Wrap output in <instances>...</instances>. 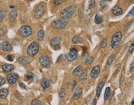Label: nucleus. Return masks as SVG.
<instances>
[{
    "mask_svg": "<svg viewBox=\"0 0 134 105\" xmlns=\"http://www.w3.org/2000/svg\"><path fill=\"white\" fill-rule=\"evenodd\" d=\"M76 8H77L76 6L75 5H71L69 7H66L65 9H63L60 12L61 18L66 19L71 18L76 11Z\"/></svg>",
    "mask_w": 134,
    "mask_h": 105,
    "instance_id": "obj_1",
    "label": "nucleus"
},
{
    "mask_svg": "<svg viewBox=\"0 0 134 105\" xmlns=\"http://www.w3.org/2000/svg\"><path fill=\"white\" fill-rule=\"evenodd\" d=\"M68 20L64 18H60V19H56L53 21L51 24V26L54 29H62L65 28L68 24Z\"/></svg>",
    "mask_w": 134,
    "mask_h": 105,
    "instance_id": "obj_2",
    "label": "nucleus"
},
{
    "mask_svg": "<svg viewBox=\"0 0 134 105\" xmlns=\"http://www.w3.org/2000/svg\"><path fill=\"white\" fill-rule=\"evenodd\" d=\"M39 50V45L36 42H32L28 46L27 49V54L30 57H34L38 53Z\"/></svg>",
    "mask_w": 134,
    "mask_h": 105,
    "instance_id": "obj_3",
    "label": "nucleus"
},
{
    "mask_svg": "<svg viewBox=\"0 0 134 105\" xmlns=\"http://www.w3.org/2000/svg\"><path fill=\"white\" fill-rule=\"evenodd\" d=\"M122 38V34L121 32H117L114 35L111 41V47L113 49L117 48Z\"/></svg>",
    "mask_w": 134,
    "mask_h": 105,
    "instance_id": "obj_4",
    "label": "nucleus"
},
{
    "mask_svg": "<svg viewBox=\"0 0 134 105\" xmlns=\"http://www.w3.org/2000/svg\"><path fill=\"white\" fill-rule=\"evenodd\" d=\"M18 33L23 37H28L32 34V29L29 26H24L19 29Z\"/></svg>",
    "mask_w": 134,
    "mask_h": 105,
    "instance_id": "obj_5",
    "label": "nucleus"
},
{
    "mask_svg": "<svg viewBox=\"0 0 134 105\" xmlns=\"http://www.w3.org/2000/svg\"><path fill=\"white\" fill-rule=\"evenodd\" d=\"M45 10V5L44 3H41L37 6L34 11V15L35 18L39 19L43 15Z\"/></svg>",
    "mask_w": 134,
    "mask_h": 105,
    "instance_id": "obj_6",
    "label": "nucleus"
},
{
    "mask_svg": "<svg viewBox=\"0 0 134 105\" xmlns=\"http://www.w3.org/2000/svg\"><path fill=\"white\" fill-rule=\"evenodd\" d=\"M78 56V50L75 47H72L70 49V53L66 55V58L68 61L73 62L77 59Z\"/></svg>",
    "mask_w": 134,
    "mask_h": 105,
    "instance_id": "obj_7",
    "label": "nucleus"
},
{
    "mask_svg": "<svg viewBox=\"0 0 134 105\" xmlns=\"http://www.w3.org/2000/svg\"><path fill=\"white\" fill-rule=\"evenodd\" d=\"M39 62L41 63V65L44 68H49L50 66V58L46 56H41L39 58Z\"/></svg>",
    "mask_w": 134,
    "mask_h": 105,
    "instance_id": "obj_8",
    "label": "nucleus"
},
{
    "mask_svg": "<svg viewBox=\"0 0 134 105\" xmlns=\"http://www.w3.org/2000/svg\"><path fill=\"white\" fill-rule=\"evenodd\" d=\"M18 79V75L16 73H9L7 75V80L10 85H13L17 82Z\"/></svg>",
    "mask_w": 134,
    "mask_h": 105,
    "instance_id": "obj_9",
    "label": "nucleus"
},
{
    "mask_svg": "<svg viewBox=\"0 0 134 105\" xmlns=\"http://www.w3.org/2000/svg\"><path fill=\"white\" fill-rule=\"evenodd\" d=\"M0 48L1 49L3 50L4 52H9L12 50V47L10 44L7 42V41H4L0 44Z\"/></svg>",
    "mask_w": 134,
    "mask_h": 105,
    "instance_id": "obj_10",
    "label": "nucleus"
},
{
    "mask_svg": "<svg viewBox=\"0 0 134 105\" xmlns=\"http://www.w3.org/2000/svg\"><path fill=\"white\" fill-rule=\"evenodd\" d=\"M100 73V68L99 66H95L94 67H93V69H92L91 72V77L93 79L96 78L98 77L99 74Z\"/></svg>",
    "mask_w": 134,
    "mask_h": 105,
    "instance_id": "obj_11",
    "label": "nucleus"
},
{
    "mask_svg": "<svg viewBox=\"0 0 134 105\" xmlns=\"http://www.w3.org/2000/svg\"><path fill=\"white\" fill-rule=\"evenodd\" d=\"M17 16V11L16 8H14L11 10V11L9 13V19L11 22H14L16 20V18Z\"/></svg>",
    "mask_w": 134,
    "mask_h": 105,
    "instance_id": "obj_12",
    "label": "nucleus"
},
{
    "mask_svg": "<svg viewBox=\"0 0 134 105\" xmlns=\"http://www.w3.org/2000/svg\"><path fill=\"white\" fill-rule=\"evenodd\" d=\"M2 69H3V72L5 73H7V72H10L14 70V66L11 64L5 63L2 66Z\"/></svg>",
    "mask_w": 134,
    "mask_h": 105,
    "instance_id": "obj_13",
    "label": "nucleus"
},
{
    "mask_svg": "<svg viewBox=\"0 0 134 105\" xmlns=\"http://www.w3.org/2000/svg\"><path fill=\"white\" fill-rule=\"evenodd\" d=\"M112 12L115 16H120L123 13L122 9L120 8L119 6L116 5V6H114L112 9Z\"/></svg>",
    "mask_w": 134,
    "mask_h": 105,
    "instance_id": "obj_14",
    "label": "nucleus"
},
{
    "mask_svg": "<svg viewBox=\"0 0 134 105\" xmlns=\"http://www.w3.org/2000/svg\"><path fill=\"white\" fill-rule=\"evenodd\" d=\"M82 91H83L82 88L80 87V86L77 88V89L75 90V91H74L73 95V97L74 99H78L79 96H81V93H82Z\"/></svg>",
    "mask_w": 134,
    "mask_h": 105,
    "instance_id": "obj_15",
    "label": "nucleus"
},
{
    "mask_svg": "<svg viewBox=\"0 0 134 105\" xmlns=\"http://www.w3.org/2000/svg\"><path fill=\"white\" fill-rule=\"evenodd\" d=\"M61 40H62V39H61V37H55V38L53 39L52 40V41H51V45H52V47H58V46L60 45V44Z\"/></svg>",
    "mask_w": 134,
    "mask_h": 105,
    "instance_id": "obj_16",
    "label": "nucleus"
},
{
    "mask_svg": "<svg viewBox=\"0 0 134 105\" xmlns=\"http://www.w3.org/2000/svg\"><path fill=\"white\" fill-rule=\"evenodd\" d=\"M83 72V69L81 66H78L77 68H75V70L73 72V74L75 76H79Z\"/></svg>",
    "mask_w": 134,
    "mask_h": 105,
    "instance_id": "obj_17",
    "label": "nucleus"
},
{
    "mask_svg": "<svg viewBox=\"0 0 134 105\" xmlns=\"http://www.w3.org/2000/svg\"><path fill=\"white\" fill-rule=\"evenodd\" d=\"M9 91L6 88H3V89L0 90V98L2 99H4L7 97L8 95Z\"/></svg>",
    "mask_w": 134,
    "mask_h": 105,
    "instance_id": "obj_18",
    "label": "nucleus"
},
{
    "mask_svg": "<svg viewBox=\"0 0 134 105\" xmlns=\"http://www.w3.org/2000/svg\"><path fill=\"white\" fill-rule=\"evenodd\" d=\"M18 61L21 64H28L30 63V61L29 60L28 58L25 56H21L19 58H18Z\"/></svg>",
    "mask_w": 134,
    "mask_h": 105,
    "instance_id": "obj_19",
    "label": "nucleus"
},
{
    "mask_svg": "<svg viewBox=\"0 0 134 105\" xmlns=\"http://www.w3.org/2000/svg\"><path fill=\"white\" fill-rule=\"evenodd\" d=\"M104 82H101V83H99L98 84V87H97V90H96V95L97 96H99L100 95H101V91L102 90V88L104 86Z\"/></svg>",
    "mask_w": 134,
    "mask_h": 105,
    "instance_id": "obj_20",
    "label": "nucleus"
},
{
    "mask_svg": "<svg viewBox=\"0 0 134 105\" xmlns=\"http://www.w3.org/2000/svg\"><path fill=\"white\" fill-rule=\"evenodd\" d=\"M94 22L97 24H99L103 22V17L99 14H97L95 16V19H94Z\"/></svg>",
    "mask_w": 134,
    "mask_h": 105,
    "instance_id": "obj_21",
    "label": "nucleus"
},
{
    "mask_svg": "<svg viewBox=\"0 0 134 105\" xmlns=\"http://www.w3.org/2000/svg\"><path fill=\"white\" fill-rule=\"evenodd\" d=\"M65 96H66V91L65 90V89L63 88H62V89L60 90L59 92V98L62 101H64L65 98Z\"/></svg>",
    "mask_w": 134,
    "mask_h": 105,
    "instance_id": "obj_22",
    "label": "nucleus"
},
{
    "mask_svg": "<svg viewBox=\"0 0 134 105\" xmlns=\"http://www.w3.org/2000/svg\"><path fill=\"white\" fill-rule=\"evenodd\" d=\"M44 35H45L44 31L41 29V30L39 31V32H38L37 33V39L39 40V41H43V38H44Z\"/></svg>",
    "mask_w": 134,
    "mask_h": 105,
    "instance_id": "obj_23",
    "label": "nucleus"
},
{
    "mask_svg": "<svg viewBox=\"0 0 134 105\" xmlns=\"http://www.w3.org/2000/svg\"><path fill=\"white\" fill-rule=\"evenodd\" d=\"M82 42L83 39L80 37L75 36L72 39V43H73V44H81V43H82Z\"/></svg>",
    "mask_w": 134,
    "mask_h": 105,
    "instance_id": "obj_24",
    "label": "nucleus"
},
{
    "mask_svg": "<svg viewBox=\"0 0 134 105\" xmlns=\"http://www.w3.org/2000/svg\"><path fill=\"white\" fill-rule=\"evenodd\" d=\"M41 85H42V88H43V89H47L49 86V81L45 78L43 79V80L41 81Z\"/></svg>",
    "mask_w": 134,
    "mask_h": 105,
    "instance_id": "obj_25",
    "label": "nucleus"
},
{
    "mask_svg": "<svg viewBox=\"0 0 134 105\" xmlns=\"http://www.w3.org/2000/svg\"><path fill=\"white\" fill-rule=\"evenodd\" d=\"M6 14H7V11L6 9H3L0 10V22H1L4 19V18H5Z\"/></svg>",
    "mask_w": 134,
    "mask_h": 105,
    "instance_id": "obj_26",
    "label": "nucleus"
},
{
    "mask_svg": "<svg viewBox=\"0 0 134 105\" xmlns=\"http://www.w3.org/2000/svg\"><path fill=\"white\" fill-rule=\"evenodd\" d=\"M115 56L114 55H111L108 58L107 60V62H106V65L107 66H110L111 64H112V63L114 61V60L115 59Z\"/></svg>",
    "mask_w": 134,
    "mask_h": 105,
    "instance_id": "obj_27",
    "label": "nucleus"
},
{
    "mask_svg": "<svg viewBox=\"0 0 134 105\" xmlns=\"http://www.w3.org/2000/svg\"><path fill=\"white\" fill-rule=\"evenodd\" d=\"M110 93H111V88L107 87L106 89L105 93H104V99L106 101L108 99L109 96L110 95Z\"/></svg>",
    "mask_w": 134,
    "mask_h": 105,
    "instance_id": "obj_28",
    "label": "nucleus"
},
{
    "mask_svg": "<svg viewBox=\"0 0 134 105\" xmlns=\"http://www.w3.org/2000/svg\"><path fill=\"white\" fill-rule=\"evenodd\" d=\"M79 77H80V80L81 82H84L86 80V78H87V73H86V71H84L81 73V74L79 75Z\"/></svg>",
    "mask_w": 134,
    "mask_h": 105,
    "instance_id": "obj_29",
    "label": "nucleus"
},
{
    "mask_svg": "<svg viewBox=\"0 0 134 105\" xmlns=\"http://www.w3.org/2000/svg\"><path fill=\"white\" fill-rule=\"evenodd\" d=\"M93 61V57L91 56H88L86 57L85 60V64L86 65H89L91 64V63Z\"/></svg>",
    "mask_w": 134,
    "mask_h": 105,
    "instance_id": "obj_30",
    "label": "nucleus"
},
{
    "mask_svg": "<svg viewBox=\"0 0 134 105\" xmlns=\"http://www.w3.org/2000/svg\"><path fill=\"white\" fill-rule=\"evenodd\" d=\"M65 1V0H54L53 1V5L55 6H57L60 5L61 4Z\"/></svg>",
    "mask_w": 134,
    "mask_h": 105,
    "instance_id": "obj_31",
    "label": "nucleus"
},
{
    "mask_svg": "<svg viewBox=\"0 0 134 105\" xmlns=\"http://www.w3.org/2000/svg\"><path fill=\"white\" fill-rule=\"evenodd\" d=\"M26 77L28 79H29V80H30V79L34 78V75L32 72H27V73L26 74Z\"/></svg>",
    "mask_w": 134,
    "mask_h": 105,
    "instance_id": "obj_32",
    "label": "nucleus"
},
{
    "mask_svg": "<svg viewBox=\"0 0 134 105\" xmlns=\"http://www.w3.org/2000/svg\"><path fill=\"white\" fill-rule=\"evenodd\" d=\"M42 105V103H41V101H39L36 99L32 100V102H31V105Z\"/></svg>",
    "mask_w": 134,
    "mask_h": 105,
    "instance_id": "obj_33",
    "label": "nucleus"
},
{
    "mask_svg": "<svg viewBox=\"0 0 134 105\" xmlns=\"http://www.w3.org/2000/svg\"><path fill=\"white\" fill-rule=\"evenodd\" d=\"M107 44V40L106 39H103L102 41H101V43H100V46H101L102 48H104L105 47H106Z\"/></svg>",
    "mask_w": 134,
    "mask_h": 105,
    "instance_id": "obj_34",
    "label": "nucleus"
},
{
    "mask_svg": "<svg viewBox=\"0 0 134 105\" xmlns=\"http://www.w3.org/2000/svg\"><path fill=\"white\" fill-rule=\"evenodd\" d=\"M96 3L94 0H90L89 3V8H93L95 6Z\"/></svg>",
    "mask_w": 134,
    "mask_h": 105,
    "instance_id": "obj_35",
    "label": "nucleus"
},
{
    "mask_svg": "<svg viewBox=\"0 0 134 105\" xmlns=\"http://www.w3.org/2000/svg\"><path fill=\"white\" fill-rule=\"evenodd\" d=\"M100 5H101V7H102V8H104V7H106V6H107V1L102 0V1L101 2V3H100Z\"/></svg>",
    "mask_w": 134,
    "mask_h": 105,
    "instance_id": "obj_36",
    "label": "nucleus"
},
{
    "mask_svg": "<svg viewBox=\"0 0 134 105\" xmlns=\"http://www.w3.org/2000/svg\"><path fill=\"white\" fill-rule=\"evenodd\" d=\"M134 50V40L132 42V43L130 48H129V52H130V54H132Z\"/></svg>",
    "mask_w": 134,
    "mask_h": 105,
    "instance_id": "obj_37",
    "label": "nucleus"
},
{
    "mask_svg": "<svg viewBox=\"0 0 134 105\" xmlns=\"http://www.w3.org/2000/svg\"><path fill=\"white\" fill-rule=\"evenodd\" d=\"M6 58H7V60L9 62H13V60H14V57H13V56H11V55H9V56H7V57H6Z\"/></svg>",
    "mask_w": 134,
    "mask_h": 105,
    "instance_id": "obj_38",
    "label": "nucleus"
},
{
    "mask_svg": "<svg viewBox=\"0 0 134 105\" xmlns=\"http://www.w3.org/2000/svg\"><path fill=\"white\" fill-rule=\"evenodd\" d=\"M4 83H5V80L4 78L0 77V86L4 85Z\"/></svg>",
    "mask_w": 134,
    "mask_h": 105,
    "instance_id": "obj_39",
    "label": "nucleus"
},
{
    "mask_svg": "<svg viewBox=\"0 0 134 105\" xmlns=\"http://www.w3.org/2000/svg\"><path fill=\"white\" fill-rule=\"evenodd\" d=\"M19 86L21 88H23V89L26 90V86L24 85V84L23 83H22V82H19Z\"/></svg>",
    "mask_w": 134,
    "mask_h": 105,
    "instance_id": "obj_40",
    "label": "nucleus"
},
{
    "mask_svg": "<svg viewBox=\"0 0 134 105\" xmlns=\"http://www.w3.org/2000/svg\"><path fill=\"white\" fill-rule=\"evenodd\" d=\"M128 16H134V7H133L132 9H131V11H130L129 12V13H128Z\"/></svg>",
    "mask_w": 134,
    "mask_h": 105,
    "instance_id": "obj_41",
    "label": "nucleus"
},
{
    "mask_svg": "<svg viewBox=\"0 0 134 105\" xmlns=\"http://www.w3.org/2000/svg\"><path fill=\"white\" fill-rule=\"evenodd\" d=\"M13 44L14 45H17L19 44V41L17 39H15L14 41H13Z\"/></svg>",
    "mask_w": 134,
    "mask_h": 105,
    "instance_id": "obj_42",
    "label": "nucleus"
},
{
    "mask_svg": "<svg viewBox=\"0 0 134 105\" xmlns=\"http://www.w3.org/2000/svg\"><path fill=\"white\" fill-rule=\"evenodd\" d=\"M79 16L80 18H82L83 17V12L81 10L79 11Z\"/></svg>",
    "mask_w": 134,
    "mask_h": 105,
    "instance_id": "obj_43",
    "label": "nucleus"
},
{
    "mask_svg": "<svg viewBox=\"0 0 134 105\" xmlns=\"http://www.w3.org/2000/svg\"><path fill=\"white\" fill-rule=\"evenodd\" d=\"M130 71H134V63H132L130 65Z\"/></svg>",
    "mask_w": 134,
    "mask_h": 105,
    "instance_id": "obj_44",
    "label": "nucleus"
},
{
    "mask_svg": "<svg viewBox=\"0 0 134 105\" xmlns=\"http://www.w3.org/2000/svg\"><path fill=\"white\" fill-rule=\"evenodd\" d=\"M4 34V31L3 30V29L0 28V36H2Z\"/></svg>",
    "mask_w": 134,
    "mask_h": 105,
    "instance_id": "obj_45",
    "label": "nucleus"
},
{
    "mask_svg": "<svg viewBox=\"0 0 134 105\" xmlns=\"http://www.w3.org/2000/svg\"><path fill=\"white\" fill-rule=\"evenodd\" d=\"M133 0H125L126 3H127V4H129V3H130Z\"/></svg>",
    "mask_w": 134,
    "mask_h": 105,
    "instance_id": "obj_46",
    "label": "nucleus"
},
{
    "mask_svg": "<svg viewBox=\"0 0 134 105\" xmlns=\"http://www.w3.org/2000/svg\"><path fill=\"white\" fill-rule=\"evenodd\" d=\"M76 84H77V82H73V89H74V88H75V86H76Z\"/></svg>",
    "mask_w": 134,
    "mask_h": 105,
    "instance_id": "obj_47",
    "label": "nucleus"
},
{
    "mask_svg": "<svg viewBox=\"0 0 134 105\" xmlns=\"http://www.w3.org/2000/svg\"><path fill=\"white\" fill-rule=\"evenodd\" d=\"M29 1H33V0H28Z\"/></svg>",
    "mask_w": 134,
    "mask_h": 105,
    "instance_id": "obj_48",
    "label": "nucleus"
},
{
    "mask_svg": "<svg viewBox=\"0 0 134 105\" xmlns=\"http://www.w3.org/2000/svg\"></svg>",
    "mask_w": 134,
    "mask_h": 105,
    "instance_id": "obj_49",
    "label": "nucleus"
},
{
    "mask_svg": "<svg viewBox=\"0 0 134 105\" xmlns=\"http://www.w3.org/2000/svg\"><path fill=\"white\" fill-rule=\"evenodd\" d=\"M108 1H110V0H108Z\"/></svg>",
    "mask_w": 134,
    "mask_h": 105,
    "instance_id": "obj_50",
    "label": "nucleus"
}]
</instances>
